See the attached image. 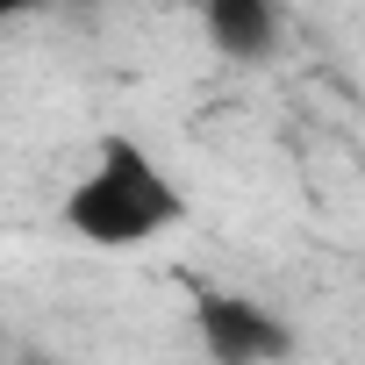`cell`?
Masks as SVG:
<instances>
[{
  "instance_id": "6da1fadb",
  "label": "cell",
  "mask_w": 365,
  "mask_h": 365,
  "mask_svg": "<svg viewBox=\"0 0 365 365\" xmlns=\"http://www.w3.org/2000/svg\"><path fill=\"white\" fill-rule=\"evenodd\" d=\"M179 222H187V194L136 136H101L93 165L65 194V230L93 251H136L172 237Z\"/></svg>"
},
{
  "instance_id": "7a4b0ae2",
  "label": "cell",
  "mask_w": 365,
  "mask_h": 365,
  "mask_svg": "<svg viewBox=\"0 0 365 365\" xmlns=\"http://www.w3.org/2000/svg\"><path fill=\"white\" fill-rule=\"evenodd\" d=\"M194 329L215 365H287L294 358V329L272 308H258L251 294H201Z\"/></svg>"
},
{
  "instance_id": "3957f363",
  "label": "cell",
  "mask_w": 365,
  "mask_h": 365,
  "mask_svg": "<svg viewBox=\"0 0 365 365\" xmlns=\"http://www.w3.org/2000/svg\"><path fill=\"white\" fill-rule=\"evenodd\" d=\"M201 22H208V36H215L222 58H265L272 29H279L272 0H201Z\"/></svg>"
},
{
  "instance_id": "277c9868",
  "label": "cell",
  "mask_w": 365,
  "mask_h": 365,
  "mask_svg": "<svg viewBox=\"0 0 365 365\" xmlns=\"http://www.w3.org/2000/svg\"><path fill=\"white\" fill-rule=\"evenodd\" d=\"M29 8H43V0H0V22H15V15H29Z\"/></svg>"
},
{
  "instance_id": "5b68a950",
  "label": "cell",
  "mask_w": 365,
  "mask_h": 365,
  "mask_svg": "<svg viewBox=\"0 0 365 365\" xmlns=\"http://www.w3.org/2000/svg\"><path fill=\"white\" fill-rule=\"evenodd\" d=\"M58 8H122V0H58Z\"/></svg>"
}]
</instances>
